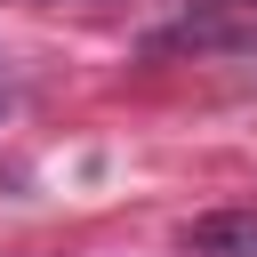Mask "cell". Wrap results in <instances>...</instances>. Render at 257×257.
I'll list each match as a JSON object with an SVG mask.
<instances>
[{
  "instance_id": "6da1fadb",
  "label": "cell",
  "mask_w": 257,
  "mask_h": 257,
  "mask_svg": "<svg viewBox=\"0 0 257 257\" xmlns=\"http://www.w3.org/2000/svg\"><path fill=\"white\" fill-rule=\"evenodd\" d=\"M153 56H249L257 48V0H185L169 24L145 32Z\"/></svg>"
},
{
  "instance_id": "7a4b0ae2",
  "label": "cell",
  "mask_w": 257,
  "mask_h": 257,
  "mask_svg": "<svg viewBox=\"0 0 257 257\" xmlns=\"http://www.w3.org/2000/svg\"><path fill=\"white\" fill-rule=\"evenodd\" d=\"M185 257H257V209H217L185 225Z\"/></svg>"
}]
</instances>
